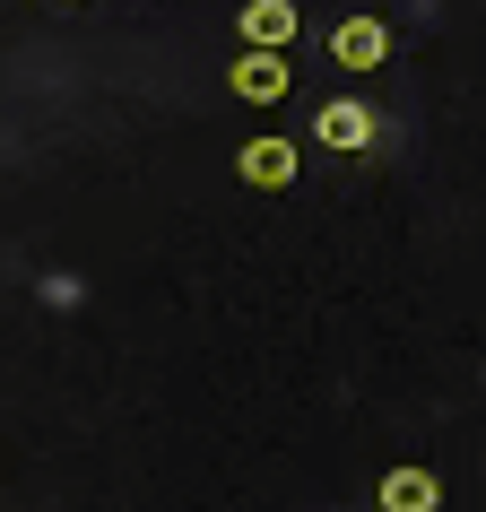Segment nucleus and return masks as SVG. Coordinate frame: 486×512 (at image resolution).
Returning <instances> with one entry per match:
<instances>
[{
	"instance_id": "obj_1",
	"label": "nucleus",
	"mask_w": 486,
	"mask_h": 512,
	"mask_svg": "<svg viewBox=\"0 0 486 512\" xmlns=\"http://www.w3.org/2000/svg\"><path fill=\"white\" fill-rule=\"evenodd\" d=\"M330 61H339V70H382V61H391V27H382V18H339V27H330Z\"/></svg>"
},
{
	"instance_id": "obj_2",
	"label": "nucleus",
	"mask_w": 486,
	"mask_h": 512,
	"mask_svg": "<svg viewBox=\"0 0 486 512\" xmlns=\"http://www.w3.org/2000/svg\"><path fill=\"white\" fill-rule=\"evenodd\" d=\"M296 44V0H243V53H287Z\"/></svg>"
},
{
	"instance_id": "obj_3",
	"label": "nucleus",
	"mask_w": 486,
	"mask_h": 512,
	"mask_svg": "<svg viewBox=\"0 0 486 512\" xmlns=\"http://www.w3.org/2000/svg\"><path fill=\"white\" fill-rule=\"evenodd\" d=\"M226 79H235V96H243V105H278L296 70H287V53H243L235 70H226Z\"/></svg>"
},
{
	"instance_id": "obj_4",
	"label": "nucleus",
	"mask_w": 486,
	"mask_h": 512,
	"mask_svg": "<svg viewBox=\"0 0 486 512\" xmlns=\"http://www.w3.org/2000/svg\"><path fill=\"white\" fill-rule=\"evenodd\" d=\"M374 495H382V512H443V478L434 469H391Z\"/></svg>"
},
{
	"instance_id": "obj_5",
	"label": "nucleus",
	"mask_w": 486,
	"mask_h": 512,
	"mask_svg": "<svg viewBox=\"0 0 486 512\" xmlns=\"http://www.w3.org/2000/svg\"><path fill=\"white\" fill-rule=\"evenodd\" d=\"M243 183H261V191H287L296 183V148H287V139H252V148H243Z\"/></svg>"
},
{
	"instance_id": "obj_6",
	"label": "nucleus",
	"mask_w": 486,
	"mask_h": 512,
	"mask_svg": "<svg viewBox=\"0 0 486 512\" xmlns=\"http://www.w3.org/2000/svg\"><path fill=\"white\" fill-rule=\"evenodd\" d=\"M313 131H322V148H339V157H348V148H365V139H374V113H365V105H339V96H330V105L313 113Z\"/></svg>"
}]
</instances>
